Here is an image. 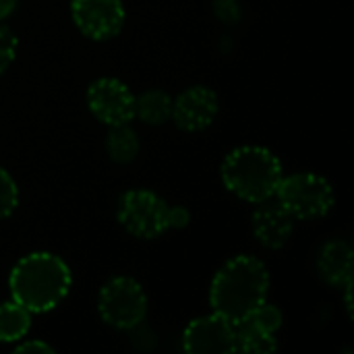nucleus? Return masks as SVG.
I'll use <instances>...</instances> for the list:
<instances>
[{
    "instance_id": "f257e3e1",
    "label": "nucleus",
    "mask_w": 354,
    "mask_h": 354,
    "mask_svg": "<svg viewBox=\"0 0 354 354\" xmlns=\"http://www.w3.org/2000/svg\"><path fill=\"white\" fill-rule=\"evenodd\" d=\"M270 290V274L266 266L249 255H239L224 263L212 280L209 303L214 313L222 315L230 324L247 319L261 303H266Z\"/></svg>"
},
{
    "instance_id": "f03ea898",
    "label": "nucleus",
    "mask_w": 354,
    "mask_h": 354,
    "mask_svg": "<svg viewBox=\"0 0 354 354\" xmlns=\"http://www.w3.org/2000/svg\"><path fill=\"white\" fill-rule=\"evenodd\" d=\"M68 266L52 253H31L10 272L8 288L15 303L33 313H48L58 307L71 288Z\"/></svg>"
},
{
    "instance_id": "7ed1b4c3",
    "label": "nucleus",
    "mask_w": 354,
    "mask_h": 354,
    "mask_svg": "<svg viewBox=\"0 0 354 354\" xmlns=\"http://www.w3.org/2000/svg\"><path fill=\"white\" fill-rule=\"evenodd\" d=\"M282 176L280 160L270 149L257 145H245L230 151L222 164V180L226 189L255 205L276 195Z\"/></svg>"
},
{
    "instance_id": "20e7f679",
    "label": "nucleus",
    "mask_w": 354,
    "mask_h": 354,
    "mask_svg": "<svg viewBox=\"0 0 354 354\" xmlns=\"http://www.w3.org/2000/svg\"><path fill=\"white\" fill-rule=\"evenodd\" d=\"M191 214L185 207H172L162 197L145 189L127 191L118 203L120 226L137 239H158L172 228H185Z\"/></svg>"
},
{
    "instance_id": "39448f33",
    "label": "nucleus",
    "mask_w": 354,
    "mask_h": 354,
    "mask_svg": "<svg viewBox=\"0 0 354 354\" xmlns=\"http://www.w3.org/2000/svg\"><path fill=\"white\" fill-rule=\"evenodd\" d=\"M274 197H278V203L295 220L324 218L334 207L332 185L324 176L311 172H297L290 176H282Z\"/></svg>"
},
{
    "instance_id": "423d86ee",
    "label": "nucleus",
    "mask_w": 354,
    "mask_h": 354,
    "mask_svg": "<svg viewBox=\"0 0 354 354\" xmlns=\"http://www.w3.org/2000/svg\"><path fill=\"white\" fill-rule=\"evenodd\" d=\"M100 317L116 330H133L141 326L147 313V297L141 284L127 276L108 280L97 297Z\"/></svg>"
},
{
    "instance_id": "0eeeda50",
    "label": "nucleus",
    "mask_w": 354,
    "mask_h": 354,
    "mask_svg": "<svg viewBox=\"0 0 354 354\" xmlns=\"http://www.w3.org/2000/svg\"><path fill=\"white\" fill-rule=\"evenodd\" d=\"M87 106L91 114L108 127L129 124L135 118V95L122 81L112 77H102L89 85Z\"/></svg>"
},
{
    "instance_id": "6e6552de",
    "label": "nucleus",
    "mask_w": 354,
    "mask_h": 354,
    "mask_svg": "<svg viewBox=\"0 0 354 354\" xmlns=\"http://www.w3.org/2000/svg\"><path fill=\"white\" fill-rule=\"evenodd\" d=\"M71 15L77 29L95 41L118 35L127 19L122 0H73Z\"/></svg>"
},
{
    "instance_id": "1a4fd4ad",
    "label": "nucleus",
    "mask_w": 354,
    "mask_h": 354,
    "mask_svg": "<svg viewBox=\"0 0 354 354\" xmlns=\"http://www.w3.org/2000/svg\"><path fill=\"white\" fill-rule=\"evenodd\" d=\"M183 348L191 354H232L234 324L218 313L197 317L183 334Z\"/></svg>"
},
{
    "instance_id": "9d476101",
    "label": "nucleus",
    "mask_w": 354,
    "mask_h": 354,
    "mask_svg": "<svg viewBox=\"0 0 354 354\" xmlns=\"http://www.w3.org/2000/svg\"><path fill=\"white\" fill-rule=\"evenodd\" d=\"M218 114V95L214 89L195 85L172 100V120L178 129L197 133L207 129Z\"/></svg>"
},
{
    "instance_id": "9b49d317",
    "label": "nucleus",
    "mask_w": 354,
    "mask_h": 354,
    "mask_svg": "<svg viewBox=\"0 0 354 354\" xmlns=\"http://www.w3.org/2000/svg\"><path fill=\"white\" fill-rule=\"evenodd\" d=\"M259 207L253 212L251 218V228L255 239L266 247V249H282L288 239L292 236L295 230V218L276 201H263L257 203Z\"/></svg>"
},
{
    "instance_id": "f8f14e48",
    "label": "nucleus",
    "mask_w": 354,
    "mask_h": 354,
    "mask_svg": "<svg viewBox=\"0 0 354 354\" xmlns=\"http://www.w3.org/2000/svg\"><path fill=\"white\" fill-rule=\"evenodd\" d=\"M354 255L348 243L344 241H330L324 245L317 257V272L319 276L332 286H344L353 280Z\"/></svg>"
},
{
    "instance_id": "ddd939ff",
    "label": "nucleus",
    "mask_w": 354,
    "mask_h": 354,
    "mask_svg": "<svg viewBox=\"0 0 354 354\" xmlns=\"http://www.w3.org/2000/svg\"><path fill=\"white\" fill-rule=\"evenodd\" d=\"M172 116V97L164 89H147L135 95V118L145 124H164Z\"/></svg>"
},
{
    "instance_id": "4468645a",
    "label": "nucleus",
    "mask_w": 354,
    "mask_h": 354,
    "mask_svg": "<svg viewBox=\"0 0 354 354\" xmlns=\"http://www.w3.org/2000/svg\"><path fill=\"white\" fill-rule=\"evenodd\" d=\"M276 348V334L263 332L249 319H243L234 326V353L272 354Z\"/></svg>"
},
{
    "instance_id": "2eb2a0df",
    "label": "nucleus",
    "mask_w": 354,
    "mask_h": 354,
    "mask_svg": "<svg viewBox=\"0 0 354 354\" xmlns=\"http://www.w3.org/2000/svg\"><path fill=\"white\" fill-rule=\"evenodd\" d=\"M31 328V313L19 303L8 301L0 305V342H19Z\"/></svg>"
},
{
    "instance_id": "dca6fc26",
    "label": "nucleus",
    "mask_w": 354,
    "mask_h": 354,
    "mask_svg": "<svg viewBox=\"0 0 354 354\" xmlns=\"http://www.w3.org/2000/svg\"><path fill=\"white\" fill-rule=\"evenodd\" d=\"M106 151L118 164H129L139 153V137L129 124L110 127L106 137Z\"/></svg>"
},
{
    "instance_id": "f3484780",
    "label": "nucleus",
    "mask_w": 354,
    "mask_h": 354,
    "mask_svg": "<svg viewBox=\"0 0 354 354\" xmlns=\"http://www.w3.org/2000/svg\"><path fill=\"white\" fill-rule=\"evenodd\" d=\"M247 319L268 334H278V330L282 328V311L270 303H261Z\"/></svg>"
},
{
    "instance_id": "a211bd4d",
    "label": "nucleus",
    "mask_w": 354,
    "mask_h": 354,
    "mask_svg": "<svg viewBox=\"0 0 354 354\" xmlns=\"http://www.w3.org/2000/svg\"><path fill=\"white\" fill-rule=\"evenodd\" d=\"M17 203H19L17 185L10 178V174L4 168H0V220L8 218L17 209Z\"/></svg>"
},
{
    "instance_id": "6ab92c4d",
    "label": "nucleus",
    "mask_w": 354,
    "mask_h": 354,
    "mask_svg": "<svg viewBox=\"0 0 354 354\" xmlns=\"http://www.w3.org/2000/svg\"><path fill=\"white\" fill-rule=\"evenodd\" d=\"M17 54V37L10 29L0 25V75L10 66Z\"/></svg>"
},
{
    "instance_id": "aec40b11",
    "label": "nucleus",
    "mask_w": 354,
    "mask_h": 354,
    "mask_svg": "<svg viewBox=\"0 0 354 354\" xmlns=\"http://www.w3.org/2000/svg\"><path fill=\"white\" fill-rule=\"evenodd\" d=\"M17 354H27V353H44V354H52L54 353V348L52 346H48L46 342H39V340H27V342H21L19 346H17Z\"/></svg>"
},
{
    "instance_id": "412c9836",
    "label": "nucleus",
    "mask_w": 354,
    "mask_h": 354,
    "mask_svg": "<svg viewBox=\"0 0 354 354\" xmlns=\"http://www.w3.org/2000/svg\"><path fill=\"white\" fill-rule=\"evenodd\" d=\"M17 6V0H0V21H4Z\"/></svg>"
}]
</instances>
